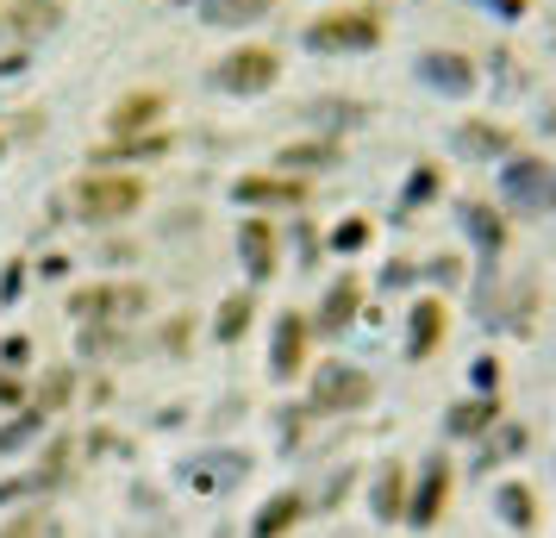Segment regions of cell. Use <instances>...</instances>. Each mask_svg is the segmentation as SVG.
<instances>
[{
    "mask_svg": "<svg viewBox=\"0 0 556 538\" xmlns=\"http://www.w3.org/2000/svg\"><path fill=\"white\" fill-rule=\"evenodd\" d=\"M138 201H144V182H131V176H88V182L76 188L81 220H94V226L138 213Z\"/></svg>",
    "mask_w": 556,
    "mask_h": 538,
    "instance_id": "cell-1",
    "label": "cell"
},
{
    "mask_svg": "<svg viewBox=\"0 0 556 538\" xmlns=\"http://www.w3.org/2000/svg\"><path fill=\"white\" fill-rule=\"evenodd\" d=\"M376 38H381V13H369V7L331 13L319 26H306V45H313V51H369Z\"/></svg>",
    "mask_w": 556,
    "mask_h": 538,
    "instance_id": "cell-2",
    "label": "cell"
},
{
    "mask_svg": "<svg viewBox=\"0 0 556 538\" xmlns=\"http://www.w3.org/2000/svg\"><path fill=\"white\" fill-rule=\"evenodd\" d=\"M281 76V57L263 51V45H251V51H231L226 63H219V88H231V95H263L269 82Z\"/></svg>",
    "mask_w": 556,
    "mask_h": 538,
    "instance_id": "cell-3",
    "label": "cell"
},
{
    "mask_svg": "<svg viewBox=\"0 0 556 538\" xmlns=\"http://www.w3.org/2000/svg\"><path fill=\"white\" fill-rule=\"evenodd\" d=\"M313 401L319 408H356V401H369V376H356L351 363H326L313 383Z\"/></svg>",
    "mask_w": 556,
    "mask_h": 538,
    "instance_id": "cell-4",
    "label": "cell"
},
{
    "mask_svg": "<svg viewBox=\"0 0 556 538\" xmlns=\"http://www.w3.org/2000/svg\"><path fill=\"white\" fill-rule=\"evenodd\" d=\"M163 95H156V88H138V95H126V101L113 107V113H106V126L113 132H151L156 120H163Z\"/></svg>",
    "mask_w": 556,
    "mask_h": 538,
    "instance_id": "cell-5",
    "label": "cell"
},
{
    "mask_svg": "<svg viewBox=\"0 0 556 538\" xmlns=\"http://www.w3.org/2000/svg\"><path fill=\"white\" fill-rule=\"evenodd\" d=\"M238 251H244V263H251V283L276 276V232H269V220H244V232H238Z\"/></svg>",
    "mask_w": 556,
    "mask_h": 538,
    "instance_id": "cell-6",
    "label": "cell"
},
{
    "mask_svg": "<svg viewBox=\"0 0 556 538\" xmlns=\"http://www.w3.org/2000/svg\"><path fill=\"white\" fill-rule=\"evenodd\" d=\"M444 488H451V463L431 458L426 463V483L413 488V526H431V520H438V508H444Z\"/></svg>",
    "mask_w": 556,
    "mask_h": 538,
    "instance_id": "cell-7",
    "label": "cell"
},
{
    "mask_svg": "<svg viewBox=\"0 0 556 538\" xmlns=\"http://www.w3.org/2000/svg\"><path fill=\"white\" fill-rule=\"evenodd\" d=\"M301 513H306V495H301V488H281L276 501H269V508L256 513L251 538H281L288 526H294V520H301Z\"/></svg>",
    "mask_w": 556,
    "mask_h": 538,
    "instance_id": "cell-8",
    "label": "cell"
},
{
    "mask_svg": "<svg viewBox=\"0 0 556 538\" xmlns=\"http://www.w3.org/2000/svg\"><path fill=\"white\" fill-rule=\"evenodd\" d=\"M306 363V320L301 313H281L276 326V376H301Z\"/></svg>",
    "mask_w": 556,
    "mask_h": 538,
    "instance_id": "cell-9",
    "label": "cell"
},
{
    "mask_svg": "<svg viewBox=\"0 0 556 538\" xmlns=\"http://www.w3.org/2000/svg\"><path fill=\"white\" fill-rule=\"evenodd\" d=\"M438 338H444V308H438V301H419V308H413V338H406V351H413V358H431Z\"/></svg>",
    "mask_w": 556,
    "mask_h": 538,
    "instance_id": "cell-10",
    "label": "cell"
},
{
    "mask_svg": "<svg viewBox=\"0 0 556 538\" xmlns=\"http://www.w3.org/2000/svg\"><path fill=\"white\" fill-rule=\"evenodd\" d=\"M351 313H356V283H338L326 295V308H319V326L338 333V326H351Z\"/></svg>",
    "mask_w": 556,
    "mask_h": 538,
    "instance_id": "cell-11",
    "label": "cell"
},
{
    "mask_svg": "<svg viewBox=\"0 0 556 538\" xmlns=\"http://www.w3.org/2000/svg\"><path fill=\"white\" fill-rule=\"evenodd\" d=\"M501 513H506V526H519V533H526V526H531V513H538L531 488H513V483H506V488H501Z\"/></svg>",
    "mask_w": 556,
    "mask_h": 538,
    "instance_id": "cell-12",
    "label": "cell"
},
{
    "mask_svg": "<svg viewBox=\"0 0 556 538\" xmlns=\"http://www.w3.org/2000/svg\"><path fill=\"white\" fill-rule=\"evenodd\" d=\"M251 313H256V301H251V295H231L226 308H219V338H244V326H251Z\"/></svg>",
    "mask_w": 556,
    "mask_h": 538,
    "instance_id": "cell-13",
    "label": "cell"
},
{
    "mask_svg": "<svg viewBox=\"0 0 556 538\" xmlns=\"http://www.w3.org/2000/svg\"><path fill=\"white\" fill-rule=\"evenodd\" d=\"M238 201H301L294 182H238Z\"/></svg>",
    "mask_w": 556,
    "mask_h": 538,
    "instance_id": "cell-14",
    "label": "cell"
},
{
    "mask_svg": "<svg viewBox=\"0 0 556 538\" xmlns=\"http://www.w3.org/2000/svg\"><path fill=\"white\" fill-rule=\"evenodd\" d=\"M263 7H269V0H213L206 20H213V26H238L244 13H263Z\"/></svg>",
    "mask_w": 556,
    "mask_h": 538,
    "instance_id": "cell-15",
    "label": "cell"
},
{
    "mask_svg": "<svg viewBox=\"0 0 556 538\" xmlns=\"http://www.w3.org/2000/svg\"><path fill=\"white\" fill-rule=\"evenodd\" d=\"M376 508H381V520L401 513V470H394V463H388V476H381V488H376Z\"/></svg>",
    "mask_w": 556,
    "mask_h": 538,
    "instance_id": "cell-16",
    "label": "cell"
},
{
    "mask_svg": "<svg viewBox=\"0 0 556 538\" xmlns=\"http://www.w3.org/2000/svg\"><path fill=\"white\" fill-rule=\"evenodd\" d=\"M169 138H138V145H119V151H94V163H113V157H163Z\"/></svg>",
    "mask_w": 556,
    "mask_h": 538,
    "instance_id": "cell-17",
    "label": "cell"
},
{
    "mask_svg": "<svg viewBox=\"0 0 556 538\" xmlns=\"http://www.w3.org/2000/svg\"><path fill=\"white\" fill-rule=\"evenodd\" d=\"M488 413H494V408H488V401H476V408L463 401V408L451 413V433H481V426H488Z\"/></svg>",
    "mask_w": 556,
    "mask_h": 538,
    "instance_id": "cell-18",
    "label": "cell"
},
{
    "mask_svg": "<svg viewBox=\"0 0 556 538\" xmlns=\"http://www.w3.org/2000/svg\"><path fill=\"white\" fill-rule=\"evenodd\" d=\"M426 70H431V82H444V88H463V82H469L463 76V57H431Z\"/></svg>",
    "mask_w": 556,
    "mask_h": 538,
    "instance_id": "cell-19",
    "label": "cell"
},
{
    "mask_svg": "<svg viewBox=\"0 0 556 538\" xmlns=\"http://www.w3.org/2000/svg\"><path fill=\"white\" fill-rule=\"evenodd\" d=\"M38 533H45V520H38V513H26L20 526H7V533H0V538H38Z\"/></svg>",
    "mask_w": 556,
    "mask_h": 538,
    "instance_id": "cell-20",
    "label": "cell"
},
{
    "mask_svg": "<svg viewBox=\"0 0 556 538\" xmlns=\"http://www.w3.org/2000/svg\"><path fill=\"white\" fill-rule=\"evenodd\" d=\"M363 238H369V226H344V232H338V251H356Z\"/></svg>",
    "mask_w": 556,
    "mask_h": 538,
    "instance_id": "cell-21",
    "label": "cell"
},
{
    "mask_svg": "<svg viewBox=\"0 0 556 538\" xmlns=\"http://www.w3.org/2000/svg\"><path fill=\"white\" fill-rule=\"evenodd\" d=\"M281 163H331V151H288Z\"/></svg>",
    "mask_w": 556,
    "mask_h": 538,
    "instance_id": "cell-22",
    "label": "cell"
}]
</instances>
